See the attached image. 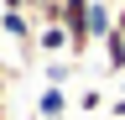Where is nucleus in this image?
Returning a JSON list of instances; mask_svg holds the SVG:
<instances>
[{
    "instance_id": "obj_1",
    "label": "nucleus",
    "mask_w": 125,
    "mask_h": 120,
    "mask_svg": "<svg viewBox=\"0 0 125 120\" xmlns=\"http://www.w3.org/2000/svg\"><path fill=\"white\" fill-rule=\"evenodd\" d=\"M57 26L68 32V57L78 63V57H89V0H62V16H57Z\"/></svg>"
},
{
    "instance_id": "obj_2",
    "label": "nucleus",
    "mask_w": 125,
    "mask_h": 120,
    "mask_svg": "<svg viewBox=\"0 0 125 120\" xmlns=\"http://www.w3.org/2000/svg\"><path fill=\"white\" fill-rule=\"evenodd\" d=\"M0 37H10L21 57H31V52H37V26H31V16H26V11H0Z\"/></svg>"
},
{
    "instance_id": "obj_3",
    "label": "nucleus",
    "mask_w": 125,
    "mask_h": 120,
    "mask_svg": "<svg viewBox=\"0 0 125 120\" xmlns=\"http://www.w3.org/2000/svg\"><path fill=\"white\" fill-rule=\"evenodd\" d=\"M37 52L52 63V57H68V32L52 21V26H37Z\"/></svg>"
},
{
    "instance_id": "obj_4",
    "label": "nucleus",
    "mask_w": 125,
    "mask_h": 120,
    "mask_svg": "<svg viewBox=\"0 0 125 120\" xmlns=\"http://www.w3.org/2000/svg\"><path fill=\"white\" fill-rule=\"evenodd\" d=\"M68 110H73V104H68V94L47 84V89H42V99H37V120H68Z\"/></svg>"
},
{
    "instance_id": "obj_5",
    "label": "nucleus",
    "mask_w": 125,
    "mask_h": 120,
    "mask_svg": "<svg viewBox=\"0 0 125 120\" xmlns=\"http://www.w3.org/2000/svg\"><path fill=\"white\" fill-rule=\"evenodd\" d=\"M109 26H115V5L109 0H89V42L109 37Z\"/></svg>"
},
{
    "instance_id": "obj_6",
    "label": "nucleus",
    "mask_w": 125,
    "mask_h": 120,
    "mask_svg": "<svg viewBox=\"0 0 125 120\" xmlns=\"http://www.w3.org/2000/svg\"><path fill=\"white\" fill-rule=\"evenodd\" d=\"M99 52H104V68L109 73H125V37L109 26V37H99Z\"/></svg>"
},
{
    "instance_id": "obj_7",
    "label": "nucleus",
    "mask_w": 125,
    "mask_h": 120,
    "mask_svg": "<svg viewBox=\"0 0 125 120\" xmlns=\"http://www.w3.org/2000/svg\"><path fill=\"white\" fill-rule=\"evenodd\" d=\"M26 16H31V26H52L62 16V0H26Z\"/></svg>"
},
{
    "instance_id": "obj_8",
    "label": "nucleus",
    "mask_w": 125,
    "mask_h": 120,
    "mask_svg": "<svg viewBox=\"0 0 125 120\" xmlns=\"http://www.w3.org/2000/svg\"><path fill=\"white\" fill-rule=\"evenodd\" d=\"M47 78H52V89H62L73 78V63H62V57H52V63H47Z\"/></svg>"
},
{
    "instance_id": "obj_9",
    "label": "nucleus",
    "mask_w": 125,
    "mask_h": 120,
    "mask_svg": "<svg viewBox=\"0 0 125 120\" xmlns=\"http://www.w3.org/2000/svg\"><path fill=\"white\" fill-rule=\"evenodd\" d=\"M78 110H89V115L104 110V94H99V89H83V94H78Z\"/></svg>"
},
{
    "instance_id": "obj_10",
    "label": "nucleus",
    "mask_w": 125,
    "mask_h": 120,
    "mask_svg": "<svg viewBox=\"0 0 125 120\" xmlns=\"http://www.w3.org/2000/svg\"><path fill=\"white\" fill-rule=\"evenodd\" d=\"M104 120H125V94H120L115 104H109V115H104Z\"/></svg>"
},
{
    "instance_id": "obj_11",
    "label": "nucleus",
    "mask_w": 125,
    "mask_h": 120,
    "mask_svg": "<svg viewBox=\"0 0 125 120\" xmlns=\"http://www.w3.org/2000/svg\"><path fill=\"white\" fill-rule=\"evenodd\" d=\"M0 11H26V0H0Z\"/></svg>"
},
{
    "instance_id": "obj_12",
    "label": "nucleus",
    "mask_w": 125,
    "mask_h": 120,
    "mask_svg": "<svg viewBox=\"0 0 125 120\" xmlns=\"http://www.w3.org/2000/svg\"><path fill=\"white\" fill-rule=\"evenodd\" d=\"M115 32H120V37H125V5H120V11H115Z\"/></svg>"
}]
</instances>
